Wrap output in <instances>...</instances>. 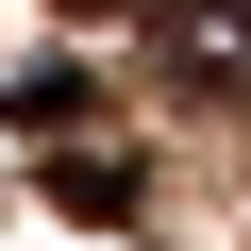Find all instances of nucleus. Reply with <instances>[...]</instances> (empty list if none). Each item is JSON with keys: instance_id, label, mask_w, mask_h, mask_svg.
I'll list each match as a JSON object with an SVG mask.
<instances>
[{"instance_id": "f257e3e1", "label": "nucleus", "mask_w": 251, "mask_h": 251, "mask_svg": "<svg viewBox=\"0 0 251 251\" xmlns=\"http://www.w3.org/2000/svg\"><path fill=\"white\" fill-rule=\"evenodd\" d=\"M151 50H168V84L234 100L251 84V0H151Z\"/></svg>"}, {"instance_id": "f03ea898", "label": "nucleus", "mask_w": 251, "mask_h": 251, "mask_svg": "<svg viewBox=\"0 0 251 251\" xmlns=\"http://www.w3.org/2000/svg\"><path fill=\"white\" fill-rule=\"evenodd\" d=\"M50 201H67V218H117L134 168H117V151H50Z\"/></svg>"}, {"instance_id": "7ed1b4c3", "label": "nucleus", "mask_w": 251, "mask_h": 251, "mask_svg": "<svg viewBox=\"0 0 251 251\" xmlns=\"http://www.w3.org/2000/svg\"><path fill=\"white\" fill-rule=\"evenodd\" d=\"M67 17H134V0H67Z\"/></svg>"}]
</instances>
